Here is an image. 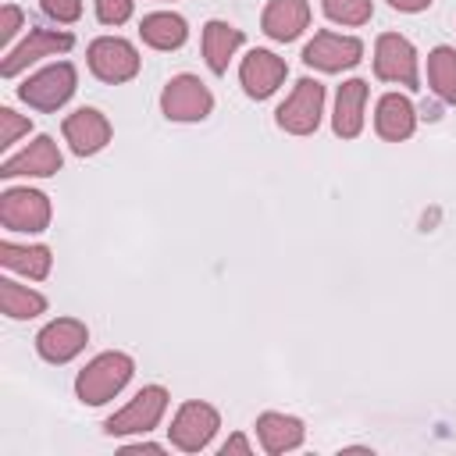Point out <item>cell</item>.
Listing matches in <instances>:
<instances>
[{
  "label": "cell",
  "instance_id": "6da1fadb",
  "mask_svg": "<svg viewBox=\"0 0 456 456\" xmlns=\"http://www.w3.org/2000/svg\"><path fill=\"white\" fill-rule=\"evenodd\" d=\"M132 370H135V363H132L128 353H118V349L100 353V356H93V360L78 370V378H75V395H78L82 403H89V406H103V403H110V399L128 385Z\"/></svg>",
  "mask_w": 456,
  "mask_h": 456
},
{
  "label": "cell",
  "instance_id": "7a4b0ae2",
  "mask_svg": "<svg viewBox=\"0 0 456 456\" xmlns=\"http://www.w3.org/2000/svg\"><path fill=\"white\" fill-rule=\"evenodd\" d=\"M75 86H78L75 64L71 61H57V64H46L36 75H28L18 86V96L36 110H57L75 96Z\"/></svg>",
  "mask_w": 456,
  "mask_h": 456
},
{
  "label": "cell",
  "instance_id": "3957f363",
  "mask_svg": "<svg viewBox=\"0 0 456 456\" xmlns=\"http://www.w3.org/2000/svg\"><path fill=\"white\" fill-rule=\"evenodd\" d=\"M167 410V388L164 385H142L118 413L107 417V435H146L160 424Z\"/></svg>",
  "mask_w": 456,
  "mask_h": 456
},
{
  "label": "cell",
  "instance_id": "277c9868",
  "mask_svg": "<svg viewBox=\"0 0 456 456\" xmlns=\"http://www.w3.org/2000/svg\"><path fill=\"white\" fill-rule=\"evenodd\" d=\"M321 114H324V86L317 78H299L296 89L278 107L274 121L289 135H310L321 125Z\"/></svg>",
  "mask_w": 456,
  "mask_h": 456
},
{
  "label": "cell",
  "instance_id": "5b68a950",
  "mask_svg": "<svg viewBox=\"0 0 456 456\" xmlns=\"http://www.w3.org/2000/svg\"><path fill=\"white\" fill-rule=\"evenodd\" d=\"M374 75L381 82L392 86H406V89H420V75H417V50L406 36L399 32H385L374 43Z\"/></svg>",
  "mask_w": 456,
  "mask_h": 456
},
{
  "label": "cell",
  "instance_id": "8992f818",
  "mask_svg": "<svg viewBox=\"0 0 456 456\" xmlns=\"http://www.w3.org/2000/svg\"><path fill=\"white\" fill-rule=\"evenodd\" d=\"M217 428H221V413H217L210 403L192 399V403H182V406H178V413H175L167 435H171V445H175V449H182V452H200V449L210 445V438L217 435Z\"/></svg>",
  "mask_w": 456,
  "mask_h": 456
},
{
  "label": "cell",
  "instance_id": "52a82bcc",
  "mask_svg": "<svg viewBox=\"0 0 456 456\" xmlns=\"http://www.w3.org/2000/svg\"><path fill=\"white\" fill-rule=\"evenodd\" d=\"M86 61H89V71L100 82H110V86L128 82L139 71V50L128 39H121V36H100V39H93L89 50H86Z\"/></svg>",
  "mask_w": 456,
  "mask_h": 456
},
{
  "label": "cell",
  "instance_id": "ba28073f",
  "mask_svg": "<svg viewBox=\"0 0 456 456\" xmlns=\"http://www.w3.org/2000/svg\"><path fill=\"white\" fill-rule=\"evenodd\" d=\"M0 221L7 232H25V235H36V232H46L50 224V200L46 192L39 189H4L0 192Z\"/></svg>",
  "mask_w": 456,
  "mask_h": 456
},
{
  "label": "cell",
  "instance_id": "9c48e42d",
  "mask_svg": "<svg viewBox=\"0 0 456 456\" xmlns=\"http://www.w3.org/2000/svg\"><path fill=\"white\" fill-rule=\"evenodd\" d=\"M160 110L167 121H203L214 110V93L196 75H175L160 93Z\"/></svg>",
  "mask_w": 456,
  "mask_h": 456
},
{
  "label": "cell",
  "instance_id": "30bf717a",
  "mask_svg": "<svg viewBox=\"0 0 456 456\" xmlns=\"http://www.w3.org/2000/svg\"><path fill=\"white\" fill-rule=\"evenodd\" d=\"M360 57H363V43L356 36H342V32H331V28L317 32L303 46V61L310 68H317V71H328V75L360 64Z\"/></svg>",
  "mask_w": 456,
  "mask_h": 456
},
{
  "label": "cell",
  "instance_id": "8fae6325",
  "mask_svg": "<svg viewBox=\"0 0 456 456\" xmlns=\"http://www.w3.org/2000/svg\"><path fill=\"white\" fill-rule=\"evenodd\" d=\"M71 32H57V28H28V36L14 46V50H7V57H4V64H0V75L4 78H14L18 71H25L28 64H36V61H43V57H57V53H68L71 50Z\"/></svg>",
  "mask_w": 456,
  "mask_h": 456
},
{
  "label": "cell",
  "instance_id": "7c38bea8",
  "mask_svg": "<svg viewBox=\"0 0 456 456\" xmlns=\"http://www.w3.org/2000/svg\"><path fill=\"white\" fill-rule=\"evenodd\" d=\"M89 342V328L78 317H57L36 335V353L46 363H68L75 360Z\"/></svg>",
  "mask_w": 456,
  "mask_h": 456
},
{
  "label": "cell",
  "instance_id": "4fadbf2b",
  "mask_svg": "<svg viewBox=\"0 0 456 456\" xmlns=\"http://www.w3.org/2000/svg\"><path fill=\"white\" fill-rule=\"evenodd\" d=\"M61 150L50 135H36L25 150L11 153L4 164H0V178H18V175H28V178H50L61 171Z\"/></svg>",
  "mask_w": 456,
  "mask_h": 456
},
{
  "label": "cell",
  "instance_id": "5bb4252c",
  "mask_svg": "<svg viewBox=\"0 0 456 456\" xmlns=\"http://www.w3.org/2000/svg\"><path fill=\"white\" fill-rule=\"evenodd\" d=\"M285 75H289L285 61L271 50H249L239 64V82H242L246 96H253V100H267L285 82Z\"/></svg>",
  "mask_w": 456,
  "mask_h": 456
},
{
  "label": "cell",
  "instance_id": "9a60e30c",
  "mask_svg": "<svg viewBox=\"0 0 456 456\" xmlns=\"http://www.w3.org/2000/svg\"><path fill=\"white\" fill-rule=\"evenodd\" d=\"M64 142L78 157H93L110 142V121L96 107H78L64 118Z\"/></svg>",
  "mask_w": 456,
  "mask_h": 456
},
{
  "label": "cell",
  "instance_id": "2e32d148",
  "mask_svg": "<svg viewBox=\"0 0 456 456\" xmlns=\"http://www.w3.org/2000/svg\"><path fill=\"white\" fill-rule=\"evenodd\" d=\"M310 25V4L306 0H271L260 14V28L274 43H292Z\"/></svg>",
  "mask_w": 456,
  "mask_h": 456
},
{
  "label": "cell",
  "instance_id": "e0dca14e",
  "mask_svg": "<svg viewBox=\"0 0 456 456\" xmlns=\"http://www.w3.org/2000/svg\"><path fill=\"white\" fill-rule=\"evenodd\" d=\"M363 107H367V82L363 78L342 82L338 93H335V114H331L335 135L356 139L363 132Z\"/></svg>",
  "mask_w": 456,
  "mask_h": 456
},
{
  "label": "cell",
  "instance_id": "ac0fdd59",
  "mask_svg": "<svg viewBox=\"0 0 456 456\" xmlns=\"http://www.w3.org/2000/svg\"><path fill=\"white\" fill-rule=\"evenodd\" d=\"M374 128H378V135L388 139V142L410 139L413 128H417V110H413V103H410L403 93H385V96L378 100V110H374Z\"/></svg>",
  "mask_w": 456,
  "mask_h": 456
},
{
  "label": "cell",
  "instance_id": "d6986e66",
  "mask_svg": "<svg viewBox=\"0 0 456 456\" xmlns=\"http://www.w3.org/2000/svg\"><path fill=\"white\" fill-rule=\"evenodd\" d=\"M303 435H306V431H303V420H299V417L274 413V410H267V413L256 417V438H260L264 452H271V456L303 445Z\"/></svg>",
  "mask_w": 456,
  "mask_h": 456
},
{
  "label": "cell",
  "instance_id": "ffe728a7",
  "mask_svg": "<svg viewBox=\"0 0 456 456\" xmlns=\"http://www.w3.org/2000/svg\"><path fill=\"white\" fill-rule=\"evenodd\" d=\"M242 46V28L214 18L203 25V57H207V68L214 75H224L228 71V61L235 57V50Z\"/></svg>",
  "mask_w": 456,
  "mask_h": 456
},
{
  "label": "cell",
  "instance_id": "44dd1931",
  "mask_svg": "<svg viewBox=\"0 0 456 456\" xmlns=\"http://www.w3.org/2000/svg\"><path fill=\"white\" fill-rule=\"evenodd\" d=\"M139 36H142V43L153 46V50H178V46L189 39V25H185V18L175 14V11H153V14L142 18Z\"/></svg>",
  "mask_w": 456,
  "mask_h": 456
},
{
  "label": "cell",
  "instance_id": "7402d4cb",
  "mask_svg": "<svg viewBox=\"0 0 456 456\" xmlns=\"http://www.w3.org/2000/svg\"><path fill=\"white\" fill-rule=\"evenodd\" d=\"M0 264L7 271H18V274L32 278V281H43L53 267V256H50L46 246H18V242L4 239L0 242Z\"/></svg>",
  "mask_w": 456,
  "mask_h": 456
},
{
  "label": "cell",
  "instance_id": "603a6c76",
  "mask_svg": "<svg viewBox=\"0 0 456 456\" xmlns=\"http://www.w3.org/2000/svg\"><path fill=\"white\" fill-rule=\"evenodd\" d=\"M0 310L11 321H32L46 310V296L28 289V285H18L11 278H0Z\"/></svg>",
  "mask_w": 456,
  "mask_h": 456
},
{
  "label": "cell",
  "instance_id": "cb8c5ba5",
  "mask_svg": "<svg viewBox=\"0 0 456 456\" xmlns=\"http://www.w3.org/2000/svg\"><path fill=\"white\" fill-rule=\"evenodd\" d=\"M428 82L442 103H456V50L435 46L428 53Z\"/></svg>",
  "mask_w": 456,
  "mask_h": 456
},
{
  "label": "cell",
  "instance_id": "d4e9b609",
  "mask_svg": "<svg viewBox=\"0 0 456 456\" xmlns=\"http://www.w3.org/2000/svg\"><path fill=\"white\" fill-rule=\"evenodd\" d=\"M321 7L335 25H367L374 14L370 0H321Z\"/></svg>",
  "mask_w": 456,
  "mask_h": 456
},
{
  "label": "cell",
  "instance_id": "484cf974",
  "mask_svg": "<svg viewBox=\"0 0 456 456\" xmlns=\"http://www.w3.org/2000/svg\"><path fill=\"white\" fill-rule=\"evenodd\" d=\"M28 128H32L28 118H21V114L11 110V107H0V146H4V150H7L11 142H18L21 135H28Z\"/></svg>",
  "mask_w": 456,
  "mask_h": 456
},
{
  "label": "cell",
  "instance_id": "4316f807",
  "mask_svg": "<svg viewBox=\"0 0 456 456\" xmlns=\"http://www.w3.org/2000/svg\"><path fill=\"white\" fill-rule=\"evenodd\" d=\"M43 14L53 18L57 25H71L82 18V0H39Z\"/></svg>",
  "mask_w": 456,
  "mask_h": 456
},
{
  "label": "cell",
  "instance_id": "83f0119b",
  "mask_svg": "<svg viewBox=\"0 0 456 456\" xmlns=\"http://www.w3.org/2000/svg\"><path fill=\"white\" fill-rule=\"evenodd\" d=\"M96 18L103 25H125L132 18V0H96Z\"/></svg>",
  "mask_w": 456,
  "mask_h": 456
},
{
  "label": "cell",
  "instance_id": "f1b7e54d",
  "mask_svg": "<svg viewBox=\"0 0 456 456\" xmlns=\"http://www.w3.org/2000/svg\"><path fill=\"white\" fill-rule=\"evenodd\" d=\"M25 25V14H21V7L18 4H4V11H0V43L7 46L14 36H18V28Z\"/></svg>",
  "mask_w": 456,
  "mask_h": 456
},
{
  "label": "cell",
  "instance_id": "f546056e",
  "mask_svg": "<svg viewBox=\"0 0 456 456\" xmlns=\"http://www.w3.org/2000/svg\"><path fill=\"white\" fill-rule=\"evenodd\" d=\"M235 452H239V456H249V452H253V445H249L246 435H232V438L221 445V456H235Z\"/></svg>",
  "mask_w": 456,
  "mask_h": 456
},
{
  "label": "cell",
  "instance_id": "4dcf8cb0",
  "mask_svg": "<svg viewBox=\"0 0 456 456\" xmlns=\"http://www.w3.org/2000/svg\"><path fill=\"white\" fill-rule=\"evenodd\" d=\"M395 11H406V14H417V11H424L431 0H388Z\"/></svg>",
  "mask_w": 456,
  "mask_h": 456
}]
</instances>
